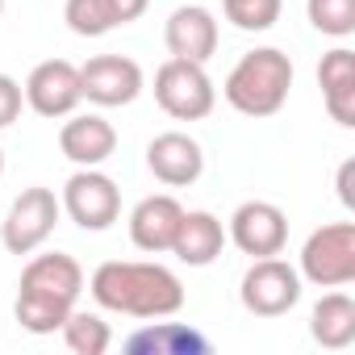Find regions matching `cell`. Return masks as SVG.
Returning <instances> with one entry per match:
<instances>
[{
  "label": "cell",
  "mask_w": 355,
  "mask_h": 355,
  "mask_svg": "<svg viewBox=\"0 0 355 355\" xmlns=\"http://www.w3.org/2000/svg\"><path fill=\"white\" fill-rule=\"evenodd\" d=\"M0 13H5V0H0Z\"/></svg>",
  "instance_id": "27"
},
{
  "label": "cell",
  "mask_w": 355,
  "mask_h": 355,
  "mask_svg": "<svg viewBox=\"0 0 355 355\" xmlns=\"http://www.w3.org/2000/svg\"><path fill=\"white\" fill-rule=\"evenodd\" d=\"M218 17L205 5H180L167 26H163V42L171 51V59H189V63H209L218 55Z\"/></svg>",
  "instance_id": "13"
},
{
  "label": "cell",
  "mask_w": 355,
  "mask_h": 355,
  "mask_svg": "<svg viewBox=\"0 0 355 355\" xmlns=\"http://www.w3.org/2000/svg\"><path fill=\"white\" fill-rule=\"evenodd\" d=\"M226 243H234L243 255H284L288 247V218L272 201H243L226 222Z\"/></svg>",
  "instance_id": "9"
},
{
  "label": "cell",
  "mask_w": 355,
  "mask_h": 355,
  "mask_svg": "<svg viewBox=\"0 0 355 355\" xmlns=\"http://www.w3.org/2000/svg\"><path fill=\"white\" fill-rule=\"evenodd\" d=\"M226 251V226L209 209H184L180 230L171 239V255L189 268H209Z\"/></svg>",
  "instance_id": "17"
},
{
  "label": "cell",
  "mask_w": 355,
  "mask_h": 355,
  "mask_svg": "<svg viewBox=\"0 0 355 355\" xmlns=\"http://www.w3.org/2000/svg\"><path fill=\"white\" fill-rule=\"evenodd\" d=\"M0 175H5V146H0Z\"/></svg>",
  "instance_id": "26"
},
{
  "label": "cell",
  "mask_w": 355,
  "mask_h": 355,
  "mask_svg": "<svg viewBox=\"0 0 355 355\" xmlns=\"http://www.w3.org/2000/svg\"><path fill=\"white\" fill-rule=\"evenodd\" d=\"M59 214H63V205H59V197L51 189H42V184L21 189L13 197L5 222H0V243H5V251L9 255H34V251H42L46 239L59 226Z\"/></svg>",
  "instance_id": "7"
},
{
  "label": "cell",
  "mask_w": 355,
  "mask_h": 355,
  "mask_svg": "<svg viewBox=\"0 0 355 355\" xmlns=\"http://www.w3.org/2000/svg\"><path fill=\"white\" fill-rule=\"evenodd\" d=\"M301 293H305L301 272L288 259H280V255L251 259V268L239 280V301L255 318H284L301 301Z\"/></svg>",
  "instance_id": "6"
},
{
  "label": "cell",
  "mask_w": 355,
  "mask_h": 355,
  "mask_svg": "<svg viewBox=\"0 0 355 355\" xmlns=\"http://www.w3.org/2000/svg\"><path fill=\"white\" fill-rule=\"evenodd\" d=\"M130 355H209V338L189 322H150L125 338Z\"/></svg>",
  "instance_id": "19"
},
{
  "label": "cell",
  "mask_w": 355,
  "mask_h": 355,
  "mask_svg": "<svg viewBox=\"0 0 355 355\" xmlns=\"http://www.w3.org/2000/svg\"><path fill=\"white\" fill-rule=\"evenodd\" d=\"M21 109H26V92H21V84H17L13 76L0 71V130H9V125L21 117Z\"/></svg>",
  "instance_id": "24"
},
{
  "label": "cell",
  "mask_w": 355,
  "mask_h": 355,
  "mask_svg": "<svg viewBox=\"0 0 355 355\" xmlns=\"http://www.w3.org/2000/svg\"><path fill=\"white\" fill-rule=\"evenodd\" d=\"M80 293H84V268H80V259H71L63 251H46V255H34L21 268L13 313H17L21 330H30V334H55L67 322V313L80 305Z\"/></svg>",
  "instance_id": "2"
},
{
  "label": "cell",
  "mask_w": 355,
  "mask_h": 355,
  "mask_svg": "<svg viewBox=\"0 0 355 355\" xmlns=\"http://www.w3.org/2000/svg\"><path fill=\"white\" fill-rule=\"evenodd\" d=\"M180 218H184V205L171 193H150L130 209V243L146 255H163V251H171Z\"/></svg>",
  "instance_id": "14"
},
{
  "label": "cell",
  "mask_w": 355,
  "mask_h": 355,
  "mask_svg": "<svg viewBox=\"0 0 355 355\" xmlns=\"http://www.w3.org/2000/svg\"><path fill=\"white\" fill-rule=\"evenodd\" d=\"M297 272L313 288H347L355 280V222H326V226H318L301 243Z\"/></svg>",
  "instance_id": "4"
},
{
  "label": "cell",
  "mask_w": 355,
  "mask_h": 355,
  "mask_svg": "<svg viewBox=\"0 0 355 355\" xmlns=\"http://www.w3.org/2000/svg\"><path fill=\"white\" fill-rule=\"evenodd\" d=\"M142 88H146L142 67L130 55H92L80 67V92H84V101H92L101 109L134 105L142 96Z\"/></svg>",
  "instance_id": "10"
},
{
  "label": "cell",
  "mask_w": 355,
  "mask_h": 355,
  "mask_svg": "<svg viewBox=\"0 0 355 355\" xmlns=\"http://www.w3.org/2000/svg\"><path fill=\"white\" fill-rule=\"evenodd\" d=\"M59 150L76 167H101L117 150V130L101 113H67V121L59 130Z\"/></svg>",
  "instance_id": "15"
},
{
  "label": "cell",
  "mask_w": 355,
  "mask_h": 355,
  "mask_svg": "<svg viewBox=\"0 0 355 355\" xmlns=\"http://www.w3.org/2000/svg\"><path fill=\"white\" fill-rule=\"evenodd\" d=\"M59 334H63L67 351H76V355H105L113 347L109 322L101 313H92V309H80V305L67 313V322L59 326Z\"/></svg>",
  "instance_id": "21"
},
{
  "label": "cell",
  "mask_w": 355,
  "mask_h": 355,
  "mask_svg": "<svg viewBox=\"0 0 355 355\" xmlns=\"http://www.w3.org/2000/svg\"><path fill=\"white\" fill-rule=\"evenodd\" d=\"M63 214L80 226V230H109L117 218H121V189L113 175H105L101 167H80L67 175L63 184V197H59Z\"/></svg>",
  "instance_id": "8"
},
{
  "label": "cell",
  "mask_w": 355,
  "mask_h": 355,
  "mask_svg": "<svg viewBox=\"0 0 355 355\" xmlns=\"http://www.w3.org/2000/svg\"><path fill=\"white\" fill-rule=\"evenodd\" d=\"M88 293L101 309L125 318H171L184 309L180 276L155 259H105L92 272Z\"/></svg>",
  "instance_id": "1"
},
{
  "label": "cell",
  "mask_w": 355,
  "mask_h": 355,
  "mask_svg": "<svg viewBox=\"0 0 355 355\" xmlns=\"http://www.w3.org/2000/svg\"><path fill=\"white\" fill-rule=\"evenodd\" d=\"M293 76H297L293 59L280 46H255L230 67V76L222 84V96L243 117H276L288 105Z\"/></svg>",
  "instance_id": "3"
},
{
  "label": "cell",
  "mask_w": 355,
  "mask_h": 355,
  "mask_svg": "<svg viewBox=\"0 0 355 355\" xmlns=\"http://www.w3.org/2000/svg\"><path fill=\"white\" fill-rule=\"evenodd\" d=\"M146 171L167 189H189L205 171V150L184 130H163L146 142Z\"/></svg>",
  "instance_id": "12"
},
{
  "label": "cell",
  "mask_w": 355,
  "mask_h": 355,
  "mask_svg": "<svg viewBox=\"0 0 355 355\" xmlns=\"http://www.w3.org/2000/svg\"><path fill=\"white\" fill-rule=\"evenodd\" d=\"M309 26L326 38H351L355 34V0H305Z\"/></svg>",
  "instance_id": "22"
},
{
  "label": "cell",
  "mask_w": 355,
  "mask_h": 355,
  "mask_svg": "<svg viewBox=\"0 0 355 355\" xmlns=\"http://www.w3.org/2000/svg\"><path fill=\"white\" fill-rule=\"evenodd\" d=\"M309 334L326 351H343L355 343V301L343 288L322 293V301L309 309Z\"/></svg>",
  "instance_id": "20"
},
{
  "label": "cell",
  "mask_w": 355,
  "mask_h": 355,
  "mask_svg": "<svg viewBox=\"0 0 355 355\" xmlns=\"http://www.w3.org/2000/svg\"><path fill=\"white\" fill-rule=\"evenodd\" d=\"M146 9H150V0H67L63 21L80 38H105L109 30L138 21Z\"/></svg>",
  "instance_id": "16"
},
{
  "label": "cell",
  "mask_w": 355,
  "mask_h": 355,
  "mask_svg": "<svg viewBox=\"0 0 355 355\" xmlns=\"http://www.w3.org/2000/svg\"><path fill=\"white\" fill-rule=\"evenodd\" d=\"M21 92H26V105L38 117H51V121L55 117H67L84 101V92H80V67L71 59H46V63H38L26 76Z\"/></svg>",
  "instance_id": "11"
},
{
  "label": "cell",
  "mask_w": 355,
  "mask_h": 355,
  "mask_svg": "<svg viewBox=\"0 0 355 355\" xmlns=\"http://www.w3.org/2000/svg\"><path fill=\"white\" fill-rule=\"evenodd\" d=\"M355 159H347L343 167H338V201L347 205V209H355Z\"/></svg>",
  "instance_id": "25"
},
{
  "label": "cell",
  "mask_w": 355,
  "mask_h": 355,
  "mask_svg": "<svg viewBox=\"0 0 355 355\" xmlns=\"http://www.w3.org/2000/svg\"><path fill=\"white\" fill-rule=\"evenodd\" d=\"M155 101L175 121H205L218 105V88L205 71V63L189 59H167L155 71Z\"/></svg>",
  "instance_id": "5"
},
{
  "label": "cell",
  "mask_w": 355,
  "mask_h": 355,
  "mask_svg": "<svg viewBox=\"0 0 355 355\" xmlns=\"http://www.w3.org/2000/svg\"><path fill=\"white\" fill-rule=\"evenodd\" d=\"M318 88H322L326 113L343 130H351L355 125V51H347V46L326 51L318 63Z\"/></svg>",
  "instance_id": "18"
},
{
  "label": "cell",
  "mask_w": 355,
  "mask_h": 355,
  "mask_svg": "<svg viewBox=\"0 0 355 355\" xmlns=\"http://www.w3.org/2000/svg\"><path fill=\"white\" fill-rule=\"evenodd\" d=\"M226 9V21L234 30H247V34H263L280 21V9L284 0H222Z\"/></svg>",
  "instance_id": "23"
}]
</instances>
